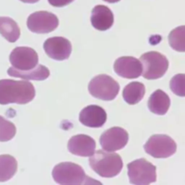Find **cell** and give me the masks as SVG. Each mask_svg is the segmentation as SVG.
<instances>
[{
	"label": "cell",
	"mask_w": 185,
	"mask_h": 185,
	"mask_svg": "<svg viewBox=\"0 0 185 185\" xmlns=\"http://www.w3.org/2000/svg\"><path fill=\"white\" fill-rule=\"evenodd\" d=\"M106 113L104 108L96 105H90L84 108L80 114L79 120L83 125L88 127H102L106 121Z\"/></svg>",
	"instance_id": "5bb4252c"
},
{
	"label": "cell",
	"mask_w": 185,
	"mask_h": 185,
	"mask_svg": "<svg viewBox=\"0 0 185 185\" xmlns=\"http://www.w3.org/2000/svg\"><path fill=\"white\" fill-rule=\"evenodd\" d=\"M169 45L174 50L185 52V26L174 28L168 35Z\"/></svg>",
	"instance_id": "44dd1931"
},
{
	"label": "cell",
	"mask_w": 185,
	"mask_h": 185,
	"mask_svg": "<svg viewBox=\"0 0 185 185\" xmlns=\"http://www.w3.org/2000/svg\"><path fill=\"white\" fill-rule=\"evenodd\" d=\"M7 74L13 77L21 78L25 81H44L50 75L49 69L42 65H38L33 69L27 71H20L11 67L8 69Z\"/></svg>",
	"instance_id": "2e32d148"
},
{
	"label": "cell",
	"mask_w": 185,
	"mask_h": 185,
	"mask_svg": "<svg viewBox=\"0 0 185 185\" xmlns=\"http://www.w3.org/2000/svg\"><path fill=\"white\" fill-rule=\"evenodd\" d=\"M36 96L33 84L28 81L0 80V104H26Z\"/></svg>",
	"instance_id": "6da1fadb"
},
{
	"label": "cell",
	"mask_w": 185,
	"mask_h": 185,
	"mask_svg": "<svg viewBox=\"0 0 185 185\" xmlns=\"http://www.w3.org/2000/svg\"><path fill=\"white\" fill-rule=\"evenodd\" d=\"M58 26V18L50 12H35L27 19L28 28L35 33H49L56 29Z\"/></svg>",
	"instance_id": "ba28073f"
},
{
	"label": "cell",
	"mask_w": 185,
	"mask_h": 185,
	"mask_svg": "<svg viewBox=\"0 0 185 185\" xmlns=\"http://www.w3.org/2000/svg\"><path fill=\"white\" fill-rule=\"evenodd\" d=\"M170 98L166 92L161 90H157L149 98L148 106L153 114L164 115L170 107Z\"/></svg>",
	"instance_id": "e0dca14e"
},
{
	"label": "cell",
	"mask_w": 185,
	"mask_h": 185,
	"mask_svg": "<svg viewBox=\"0 0 185 185\" xmlns=\"http://www.w3.org/2000/svg\"><path fill=\"white\" fill-rule=\"evenodd\" d=\"M52 176L57 184L61 185L88 184L86 181L90 179L81 166L71 162H63L55 166Z\"/></svg>",
	"instance_id": "3957f363"
},
{
	"label": "cell",
	"mask_w": 185,
	"mask_h": 185,
	"mask_svg": "<svg viewBox=\"0 0 185 185\" xmlns=\"http://www.w3.org/2000/svg\"><path fill=\"white\" fill-rule=\"evenodd\" d=\"M0 34L10 43H15L20 36L17 22L9 17H0Z\"/></svg>",
	"instance_id": "ac0fdd59"
},
{
	"label": "cell",
	"mask_w": 185,
	"mask_h": 185,
	"mask_svg": "<svg viewBox=\"0 0 185 185\" xmlns=\"http://www.w3.org/2000/svg\"><path fill=\"white\" fill-rule=\"evenodd\" d=\"M10 61L13 68L20 71H27L38 65V56L33 49L20 46L12 51Z\"/></svg>",
	"instance_id": "9c48e42d"
},
{
	"label": "cell",
	"mask_w": 185,
	"mask_h": 185,
	"mask_svg": "<svg viewBox=\"0 0 185 185\" xmlns=\"http://www.w3.org/2000/svg\"><path fill=\"white\" fill-rule=\"evenodd\" d=\"M145 152L156 158H165L174 155L176 151V144L172 138L165 135H155L144 145Z\"/></svg>",
	"instance_id": "52a82bcc"
},
{
	"label": "cell",
	"mask_w": 185,
	"mask_h": 185,
	"mask_svg": "<svg viewBox=\"0 0 185 185\" xmlns=\"http://www.w3.org/2000/svg\"><path fill=\"white\" fill-rule=\"evenodd\" d=\"M114 68L117 75L127 79L139 77L143 73L141 61L132 57H122L117 59Z\"/></svg>",
	"instance_id": "7c38bea8"
},
{
	"label": "cell",
	"mask_w": 185,
	"mask_h": 185,
	"mask_svg": "<svg viewBox=\"0 0 185 185\" xmlns=\"http://www.w3.org/2000/svg\"><path fill=\"white\" fill-rule=\"evenodd\" d=\"M68 150L73 155L82 157H90L94 153L96 142L86 135H77L72 137L68 142Z\"/></svg>",
	"instance_id": "4fadbf2b"
},
{
	"label": "cell",
	"mask_w": 185,
	"mask_h": 185,
	"mask_svg": "<svg viewBox=\"0 0 185 185\" xmlns=\"http://www.w3.org/2000/svg\"><path fill=\"white\" fill-rule=\"evenodd\" d=\"M143 67V76L148 80L161 77L167 71L168 61L164 55L157 51H149L142 55L140 59Z\"/></svg>",
	"instance_id": "277c9868"
},
{
	"label": "cell",
	"mask_w": 185,
	"mask_h": 185,
	"mask_svg": "<svg viewBox=\"0 0 185 185\" xmlns=\"http://www.w3.org/2000/svg\"><path fill=\"white\" fill-rule=\"evenodd\" d=\"M128 140V133L125 129L115 127L103 133L100 137V144L104 151L114 152L124 148Z\"/></svg>",
	"instance_id": "30bf717a"
},
{
	"label": "cell",
	"mask_w": 185,
	"mask_h": 185,
	"mask_svg": "<svg viewBox=\"0 0 185 185\" xmlns=\"http://www.w3.org/2000/svg\"><path fill=\"white\" fill-rule=\"evenodd\" d=\"M145 88L143 83L132 82L124 88L123 90V98L127 104H136L143 99L145 96Z\"/></svg>",
	"instance_id": "d6986e66"
},
{
	"label": "cell",
	"mask_w": 185,
	"mask_h": 185,
	"mask_svg": "<svg viewBox=\"0 0 185 185\" xmlns=\"http://www.w3.org/2000/svg\"><path fill=\"white\" fill-rule=\"evenodd\" d=\"M18 170V162L10 155H0V182L10 180Z\"/></svg>",
	"instance_id": "ffe728a7"
},
{
	"label": "cell",
	"mask_w": 185,
	"mask_h": 185,
	"mask_svg": "<svg viewBox=\"0 0 185 185\" xmlns=\"http://www.w3.org/2000/svg\"><path fill=\"white\" fill-rule=\"evenodd\" d=\"M88 90L91 96L98 99L112 100L120 91V85L110 76L100 75L93 77L88 85Z\"/></svg>",
	"instance_id": "8992f818"
},
{
	"label": "cell",
	"mask_w": 185,
	"mask_h": 185,
	"mask_svg": "<svg viewBox=\"0 0 185 185\" xmlns=\"http://www.w3.org/2000/svg\"><path fill=\"white\" fill-rule=\"evenodd\" d=\"M90 20L96 29L106 30L113 26L114 14L107 6L98 5L92 9Z\"/></svg>",
	"instance_id": "9a60e30c"
},
{
	"label": "cell",
	"mask_w": 185,
	"mask_h": 185,
	"mask_svg": "<svg viewBox=\"0 0 185 185\" xmlns=\"http://www.w3.org/2000/svg\"><path fill=\"white\" fill-rule=\"evenodd\" d=\"M129 182L136 185H148L156 181V167L145 158L127 164Z\"/></svg>",
	"instance_id": "5b68a950"
},
{
	"label": "cell",
	"mask_w": 185,
	"mask_h": 185,
	"mask_svg": "<svg viewBox=\"0 0 185 185\" xmlns=\"http://www.w3.org/2000/svg\"><path fill=\"white\" fill-rule=\"evenodd\" d=\"M170 88L176 96L185 97V74H178L170 81Z\"/></svg>",
	"instance_id": "603a6c76"
},
{
	"label": "cell",
	"mask_w": 185,
	"mask_h": 185,
	"mask_svg": "<svg viewBox=\"0 0 185 185\" xmlns=\"http://www.w3.org/2000/svg\"><path fill=\"white\" fill-rule=\"evenodd\" d=\"M104 1L108 3H116V2H120V0H104Z\"/></svg>",
	"instance_id": "484cf974"
},
{
	"label": "cell",
	"mask_w": 185,
	"mask_h": 185,
	"mask_svg": "<svg viewBox=\"0 0 185 185\" xmlns=\"http://www.w3.org/2000/svg\"><path fill=\"white\" fill-rule=\"evenodd\" d=\"M74 0H48L49 3L51 6H54L56 7H61L69 5L73 2Z\"/></svg>",
	"instance_id": "cb8c5ba5"
},
{
	"label": "cell",
	"mask_w": 185,
	"mask_h": 185,
	"mask_svg": "<svg viewBox=\"0 0 185 185\" xmlns=\"http://www.w3.org/2000/svg\"><path fill=\"white\" fill-rule=\"evenodd\" d=\"M16 127L13 123L0 116V142H7L15 137Z\"/></svg>",
	"instance_id": "7402d4cb"
},
{
	"label": "cell",
	"mask_w": 185,
	"mask_h": 185,
	"mask_svg": "<svg viewBox=\"0 0 185 185\" xmlns=\"http://www.w3.org/2000/svg\"><path fill=\"white\" fill-rule=\"evenodd\" d=\"M20 2L24 3H29V4H34L38 2L39 0H20Z\"/></svg>",
	"instance_id": "d4e9b609"
},
{
	"label": "cell",
	"mask_w": 185,
	"mask_h": 185,
	"mask_svg": "<svg viewBox=\"0 0 185 185\" xmlns=\"http://www.w3.org/2000/svg\"><path fill=\"white\" fill-rule=\"evenodd\" d=\"M89 164L96 174L104 178L118 175L123 167L122 159L120 155L104 150L94 152L89 158Z\"/></svg>",
	"instance_id": "7a4b0ae2"
},
{
	"label": "cell",
	"mask_w": 185,
	"mask_h": 185,
	"mask_svg": "<svg viewBox=\"0 0 185 185\" xmlns=\"http://www.w3.org/2000/svg\"><path fill=\"white\" fill-rule=\"evenodd\" d=\"M44 49L50 58L62 61L67 59L72 52V45L68 39L64 37H51L46 40Z\"/></svg>",
	"instance_id": "8fae6325"
}]
</instances>
